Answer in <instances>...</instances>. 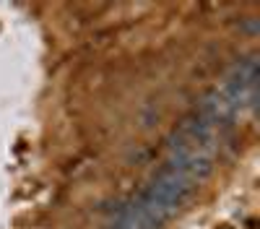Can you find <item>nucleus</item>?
I'll use <instances>...</instances> for the list:
<instances>
[{
    "instance_id": "f257e3e1",
    "label": "nucleus",
    "mask_w": 260,
    "mask_h": 229,
    "mask_svg": "<svg viewBox=\"0 0 260 229\" xmlns=\"http://www.w3.org/2000/svg\"><path fill=\"white\" fill-rule=\"evenodd\" d=\"M257 29H260V24H257V18L247 16V18L242 21V31H245V34H250V37H252V34H257Z\"/></svg>"
}]
</instances>
